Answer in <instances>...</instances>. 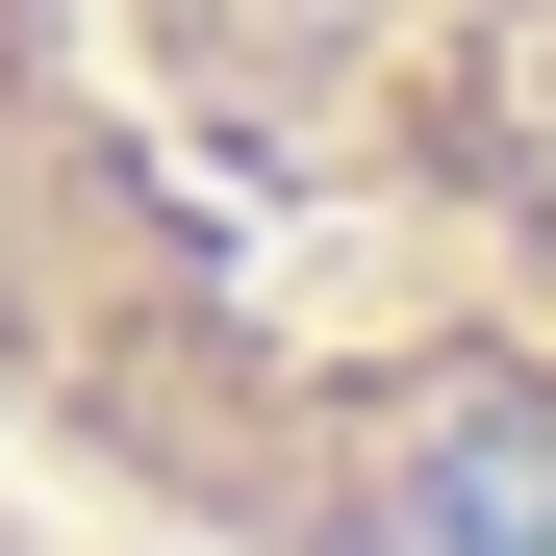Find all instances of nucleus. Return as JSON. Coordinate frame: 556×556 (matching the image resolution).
Masks as SVG:
<instances>
[{
  "instance_id": "f257e3e1",
  "label": "nucleus",
  "mask_w": 556,
  "mask_h": 556,
  "mask_svg": "<svg viewBox=\"0 0 556 556\" xmlns=\"http://www.w3.org/2000/svg\"><path fill=\"white\" fill-rule=\"evenodd\" d=\"M0 481L102 556H556V0H0Z\"/></svg>"
},
{
  "instance_id": "f03ea898",
  "label": "nucleus",
  "mask_w": 556,
  "mask_h": 556,
  "mask_svg": "<svg viewBox=\"0 0 556 556\" xmlns=\"http://www.w3.org/2000/svg\"><path fill=\"white\" fill-rule=\"evenodd\" d=\"M0 556H102V531H51V506H26V481H0Z\"/></svg>"
}]
</instances>
